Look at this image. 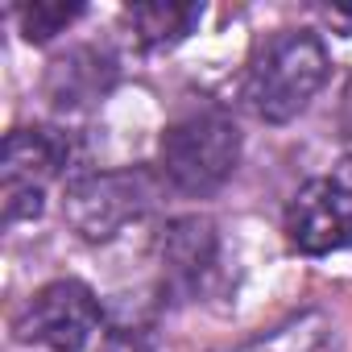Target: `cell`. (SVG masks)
I'll return each instance as SVG.
<instances>
[{
    "mask_svg": "<svg viewBox=\"0 0 352 352\" xmlns=\"http://www.w3.org/2000/svg\"><path fill=\"white\" fill-rule=\"evenodd\" d=\"M327 71L331 58L315 30H282L257 50L245 79V100L265 124H286L319 96Z\"/></svg>",
    "mask_w": 352,
    "mask_h": 352,
    "instance_id": "1",
    "label": "cell"
},
{
    "mask_svg": "<svg viewBox=\"0 0 352 352\" xmlns=\"http://www.w3.org/2000/svg\"><path fill=\"white\" fill-rule=\"evenodd\" d=\"M241 162V129L224 108H191L162 133V174L183 195L220 191Z\"/></svg>",
    "mask_w": 352,
    "mask_h": 352,
    "instance_id": "2",
    "label": "cell"
},
{
    "mask_svg": "<svg viewBox=\"0 0 352 352\" xmlns=\"http://www.w3.org/2000/svg\"><path fill=\"white\" fill-rule=\"evenodd\" d=\"M153 204V179L145 170H100L67 187L63 216L83 241H112L124 224L141 220Z\"/></svg>",
    "mask_w": 352,
    "mask_h": 352,
    "instance_id": "3",
    "label": "cell"
},
{
    "mask_svg": "<svg viewBox=\"0 0 352 352\" xmlns=\"http://www.w3.org/2000/svg\"><path fill=\"white\" fill-rule=\"evenodd\" d=\"M13 331L21 344H38L50 352H83L100 331V298L79 278L46 282L17 311Z\"/></svg>",
    "mask_w": 352,
    "mask_h": 352,
    "instance_id": "4",
    "label": "cell"
},
{
    "mask_svg": "<svg viewBox=\"0 0 352 352\" xmlns=\"http://www.w3.org/2000/svg\"><path fill=\"white\" fill-rule=\"evenodd\" d=\"M67 157H71V141L58 129L34 124V129H13L5 137V162H0L5 224L42 216V191L63 174Z\"/></svg>",
    "mask_w": 352,
    "mask_h": 352,
    "instance_id": "5",
    "label": "cell"
},
{
    "mask_svg": "<svg viewBox=\"0 0 352 352\" xmlns=\"http://www.w3.org/2000/svg\"><path fill=\"white\" fill-rule=\"evenodd\" d=\"M286 241L302 257L352 249V191L336 179H311L286 204Z\"/></svg>",
    "mask_w": 352,
    "mask_h": 352,
    "instance_id": "6",
    "label": "cell"
},
{
    "mask_svg": "<svg viewBox=\"0 0 352 352\" xmlns=\"http://www.w3.org/2000/svg\"><path fill=\"white\" fill-rule=\"evenodd\" d=\"M162 282L174 294H195L216 270V228L204 216H179L162 232Z\"/></svg>",
    "mask_w": 352,
    "mask_h": 352,
    "instance_id": "7",
    "label": "cell"
},
{
    "mask_svg": "<svg viewBox=\"0 0 352 352\" xmlns=\"http://www.w3.org/2000/svg\"><path fill=\"white\" fill-rule=\"evenodd\" d=\"M116 83V63L100 46H75L46 71V100L58 112H83L104 100Z\"/></svg>",
    "mask_w": 352,
    "mask_h": 352,
    "instance_id": "8",
    "label": "cell"
},
{
    "mask_svg": "<svg viewBox=\"0 0 352 352\" xmlns=\"http://www.w3.org/2000/svg\"><path fill=\"white\" fill-rule=\"evenodd\" d=\"M336 348V327L327 319V311H298L290 319H282L278 327L245 340L236 352H331Z\"/></svg>",
    "mask_w": 352,
    "mask_h": 352,
    "instance_id": "9",
    "label": "cell"
},
{
    "mask_svg": "<svg viewBox=\"0 0 352 352\" xmlns=\"http://www.w3.org/2000/svg\"><path fill=\"white\" fill-rule=\"evenodd\" d=\"M129 21H133L137 38L149 50H166V46H179L187 34H195V25L204 21V5H183V0H145V5L129 9Z\"/></svg>",
    "mask_w": 352,
    "mask_h": 352,
    "instance_id": "10",
    "label": "cell"
},
{
    "mask_svg": "<svg viewBox=\"0 0 352 352\" xmlns=\"http://www.w3.org/2000/svg\"><path fill=\"white\" fill-rule=\"evenodd\" d=\"M83 17V5L79 0H34V5H21L17 9V25L25 34V42H50L54 34H67L75 21Z\"/></svg>",
    "mask_w": 352,
    "mask_h": 352,
    "instance_id": "11",
    "label": "cell"
},
{
    "mask_svg": "<svg viewBox=\"0 0 352 352\" xmlns=\"http://www.w3.org/2000/svg\"><path fill=\"white\" fill-rule=\"evenodd\" d=\"M100 352H157L153 336L141 327H112L100 344Z\"/></svg>",
    "mask_w": 352,
    "mask_h": 352,
    "instance_id": "12",
    "label": "cell"
},
{
    "mask_svg": "<svg viewBox=\"0 0 352 352\" xmlns=\"http://www.w3.org/2000/svg\"><path fill=\"white\" fill-rule=\"evenodd\" d=\"M319 13H323V21H327L331 30H340V34L352 38V5H323Z\"/></svg>",
    "mask_w": 352,
    "mask_h": 352,
    "instance_id": "13",
    "label": "cell"
}]
</instances>
